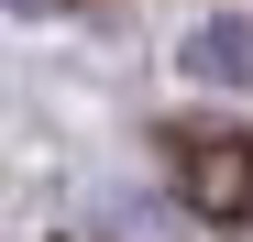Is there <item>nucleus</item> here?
<instances>
[{"instance_id": "nucleus-1", "label": "nucleus", "mask_w": 253, "mask_h": 242, "mask_svg": "<svg viewBox=\"0 0 253 242\" xmlns=\"http://www.w3.org/2000/svg\"><path fill=\"white\" fill-rule=\"evenodd\" d=\"M176 165H187V209L198 220H253V143L242 132H187Z\"/></svg>"}, {"instance_id": "nucleus-2", "label": "nucleus", "mask_w": 253, "mask_h": 242, "mask_svg": "<svg viewBox=\"0 0 253 242\" xmlns=\"http://www.w3.org/2000/svg\"><path fill=\"white\" fill-rule=\"evenodd\" d=\"M187 77H209V88H253V22H242V11L198 22V33H187Z\"/></svg>"}, {"instance_id": "nucleus-3", "label": "nucleus", "mask_w": 253, "mask_h": 242, "mask_svg": "<svg viewBox=\"0 0 253 242\" xmlns=\"http://www.w3.org/2000/svg\"><path fill=\"white\" fill-rule=\"evenodd\" d=\"M11 11H55V0H11Z\"/></svg>"}]
</instances>
